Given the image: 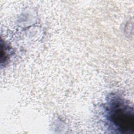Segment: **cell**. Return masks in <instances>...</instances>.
Returning <instances> with one entry per match:
<instances>
[{
  "label": "cell",
  "instance_id": "cell-1",
  "mask_svg": "<svg viewBox=\"0 0 134 134\" xmlns=\"http://www.w3.org/2000/svg\"><path fill=\"white\" fill-rule=\"evenodd\" d=\"M107 120L113 130L122 133H132L134 130L133 109L121 99H114L107 107Z\"/></svg>",
  "mask_w": 134,
  "mask_h": 134
}]
</instances>
